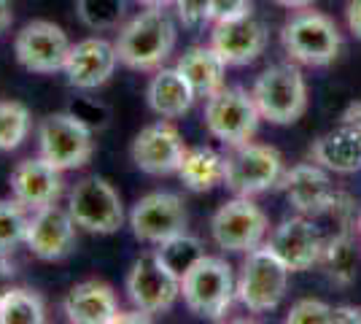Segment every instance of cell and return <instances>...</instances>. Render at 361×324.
<instances>
[{"label":"cell","instance_id":"6da1fadb","mask_svg":"<svg viewBox=\"0 0 361 324\" xmlns=\"http://www.w3.org/2000/svg\"><path fill=\"white\" fill-rule=\"evenodd\" d=\"M119 62L130 71H159L176 47V25L165 8L149 6L121 28L116 38Z\"/></svg>","mask_w":361,"mask_h":324},{"label":"cell","instance_id":"7a4b0ae2","mask_svg":"<svg viewBox=\"0 0 361 324\" xmlns=\"http://www.w3.org/2000/svg\"><path fill=\"white\" fill-rule=\"evenodd\" d=\"M180 297L186 308L202 319H221L232 300L238 297V284L232 268L221 257L202 254L180 278Z\"/></svg>","mask_w":361,"mask_h":324},{"label":"cell","instance_id":"3957f363","mask_svg":"<svg viewBox=\"0 0 361 324\" xmlns=\"http://www.w3.org/2000/svg\"><path fill=\"white\" fill-rule=\"evenodd\" d=\"M251 95L262 119L272 124H294L307 111V84L297 65H270Z\"/></svg>","mask_w":361,"mask_h":324},{"label":"cell","instance_id":"277c9868","mask_svg":"<svg viewBox=\"0 0 361 324\" xmlns=\"http://www.w3.org/2000/svg\"><path fill=\"white\" fill-rule=\"evenodd\" d=\"M288 270L267 246L245 251L238 278V300L251 313H267L281 306L288 287Z\"/></svg>","mask_w":361,"mask_h":324},{"label":"cell","instance_id":"5b68a950","mask_svg":"<svg viewBox=\"0 0 361 324\" xmlns=\"http://www.w3.org/2000/svg\"><path fill=\"white\" fill-rule=\"evenodd\" d=\"M38 149L60 170L84 168L94 155L92 127L75 111L49 114L38 127Z\"/></svg>","mask_w":361,"mask_h":324},{"label":"cell","instance_id":"8992f818","mask_svg":"<svg viewBox=\"0 0 361 324\" xmlns=\"http://www.w3.org/2000/svg\"><path fill=\"white\" fill-rule=\"evenodd\" d=\"M281 38H283V47L291 60L302 62V65H313V68L334 62L340 54V47H343L337 25L321 11L294 14L283 25Z\"/></svg>","mask_w":361,"mask_h":324},{"label":"cell","instance_id":"52a82bcc","mask_svg":"<svg viewBox=\"0 0 361 324\" xmlns=\"http://www.w3.org/2000/svg\"><path fill=\"white\" fill-rule=\"evenodd\" d=\"M259 108L251 92L243 87H221L219 92L205 97V127L216 140L224 146H240L256 136L259 127Z\"/></svg>","mask_w":361,"mask_h":324},{"label":"cell","instance_id":"ba28073f","mask_svg":"<svg viewBox=\"0 0 361 324\" xmlns=\"http://www.w3.org/2000/svg\"><path fill=\"white\" fill-rule=\"evenodd\" d=\"M283 157L275 146L264 143H240L232 146V155L226 157L224 184L235 195L254 198L259 192H267L281 184L283 179Z\"/></svg>","mask_w":361,"mask_h":324},{"label":"cell","instance_id":"9c48e42d","mask_svg":"<svg viewBox=\"0 0 361 324\" xmlns=\"http://www.w3.org/2000/svg\"><path fill=\"white\" fill-rule=\"evenodd\" d=\"M68 211L73 222L87 232L111 235L124 224L119 192L103 176H87L71 189Z\"/></svg>","mask_w":361,"mask_h":324},{"label":"cell","instance_id":"30bf717a","mask_svg":"<svg viewBox=\"0 0 361 324\" xmlns=\"http://www.w3.org/2000/svg\"><path fill=\"white\" fill-rule=\"evenodd\" d=\"M211 235L216 246L224 251H251L262 246L267 235V216L251 198L238 195L213 214Z\"/></svg>","mask_w":361,"mask_h":324},{"label":"cell","instance_id":"8fae6325","mask_svg":"<svg viewBox=\"0 0 361 324\" xmlns=\"http://www.w3.org/2000/svg\"><path fill=\"white\" fill-rule=\"evenodd\" d=\"M127 297L146 313H165L180 297V278L167 270L154 251H146L137 257L127 276Z\"/></svg>","mask_w":361,"mask_h":324},{"label":"cell","instance_id":"7c38bea8","mask_svg":"<svg viewBox=\"0 0 361 324\" xmlns=\"http://www.w3.org/2000/svg\"><path fill=\"white\" fill-rule=\"evenodd\" d=\"M14 54L19 65L30 73H54L65 68V60L71 54V41L60 25L35 19L16 32Z\"/></svg>","mask_w":361,"mask_h":324},{"label":"cell","instance_id":"4fadbf2b","mask_svg":"<svg viewBox=\"0 0 361 324\" xmlns=\"http://www.w3.org/2000/svg\"><path fill=\"white\" fill-rule=\"evenodd\" d=\"M186 203L173 192H151L133 205L130 227L143 244H165L180 232H186Z\"/></svg>","mask_w":361,"mask_h":324},{"label":"cell","instance_id":"5bb4252c","mask_svg":"<svg viewBox=\"0 0 361 324\" xmlns=\"http://www.w3.org/2000/svg\"><path fill=\"white\" fill-rule=\"evenodd\" d=\"M310 155L321 168L340 176L361 170V100H353L343 111L337 127H331L313 143Z\"/></svg>","mask_w":361,"mask_h":324},{"label":"cell","instance_id":"9a60e30c","mask_svg":"<svg viewBox=\"0 0 361 324\" xmlns=\"http://www.w3.org/2000/svg\"><path fill=\"white\" fill-rule=\"evenodd\" d=\"M272 254L286 265L291 273L310 270L313 265L321 263V251H324V232L310 216H291L286 222H281L272 230L270 241L264 244Z\"/></svg>","mask_w":361,"mask_h":324},{"label":"cell","instance_id":"2e32d148","mask_svg":"<svg viewBox=\"0 0 361 324\" xmlns=\"http://www.w3.org/2000/svg\"><path fill=\"white\" fill-rule=\"evenodd\" d=\"M130 157L149 176H173L186 157V143L170 122H154L135 136Z\"/></svg>","mask_w":361,"mask_h":324},{"label":"cell","instance_id":"e0dca14e","mask_svg":"<svg viewBox=\"0 0 361 324\" xmlns=\"http://www.w3.org/2000/svg\"><path fill=\"white\" fill-rule=\"evenodd\" d=\"M75 224L71 211H62L57 205H46L32 211L30 227L25 244L32 254L44 263H60L75 248Z\"/></svg>","mask_w":361,"mask_h":324},{"label":"cell","instance_id":"ac0fdd59","mask_svg":"<svg viewBox=\"0 0 361 324\" xmlns=\"http://www.w3.org/2000/svg\"><path fill=\"white\" fill-rule=\"evenodd\" d=\"M278 186L286 192L288 203L302 216H310V219H318L321 214H326L334 205V200H337V195H340L331 184L326 168H321L318 162L294 165L291 170L283 173Z\"/></svg>","mask_w":361,"mask_h":324},{"label":"cell","instance_id":"d6986e66","mask_svg":"<svg viewBox=\"0 0 361 324\" xmlns=\"http://www.w3.org/2000/svg\"><path fill=\"white\" fill-rule=\"evenodd\" d=\"M116 65H119V54L114 44H108L106 38H84L71 47L62 71L68 76V84L75 90H97L108 84Z\"/></svg>","mask_w":361,"mask_h":324},{"label":"cell","instance_id":"ffe728a7","mask_svg":"<svg viewBox=\"0 0 361 324\" xmlns=\"http://www.w3.org/2000/svg\"><path fill=\"white\" fill-rule=\"evenodd\" d=\"M11 195L27 211L54 205L57 198L62 195V170L44 157L22 160L11 170Z\"/></svg>","mask_w":361,"mask_h":324},{"label":"cell","instance_id":"44dd1931","mask_svg":"<svg viewBox=\"0 0 361 324\" xmlns=\"http://www.w3.org/2000/svg\"><path fill=\"white\" fill-rule=\"evenodd\" d=\"M211 47L221 54L226 65H248L267 47V28L251 14L216 22L211 32Z\"/></svg>","mask_w":361,"mask_h":324},{"label":"cell","instance_id":"7402d4cb","mask_svg":"<svg viewBox=\"0 0 361 324\" xmlns=\"http://www.w3.org/2000/svg\"><path fill=\"white\" fill-rule=\"evenodd\" d=\"M65 316L73 324H114L119 313V300L116 292L103 284V281H81L68 292L65 303Z\"/></svg>","mask_w":361,"mask_h":324},{"label":"cell","instance_id":"603a6c76","mask_svg":"<svg viewBox=\"0 0 361 324\" xmlns=\"http://www.w3.org/2000/svg\"><path fill=\"white\" fill-rule=\"evenodd\" d=\"M146 100L154 114H159L165 119H176L195 106L197 95L178 68H159L149 81Z\"/></svg>","mask_w":361,"mask_h":324},{"label":"cell","instance_id":"cb8c5ba5","mask_svg":"<svg viewBox=\"0 0 361 324\" xmlns=\"http://www.w3.org/2000/svg\"><path fill=\"white\" fill-rule=\"evenodd\" d=\"M178 68L197 97H211L224 87L226 62L213 47H192L180 54Z\"/></svg>","mask_w":361,"mask_h":324},{"label":"cell","instance_id":"d4e9b609","mask_svg":"<svg viewBox=\"0 0 361 324\" xmlns=\"http://www.w3.org/2000/svg\"><path fill=\"white\" fill-rule=\"evenodd\" d=\"M226 157L219 155L211 146L186 149V157L178 168L180 184L192 192H211L213 186L224 184Z\"/></svg>","mask_w":361,"mask_h":324},{"label":"cell","instance_id":"484cf974","mask_svg":"<svg viewBox=\"0 0 361 324\" xmlns=\"http://www.w3.org/2000/svg\"><path fill=\"white\" fill-rule=\"evenodd\" d=\"M321 265L326 270L331 284L337 287H350L356 281L359 270V251L353 241V230L334 232L324 238V251H321Z\"/></svg>","mask_w":361,"mask_h":324},{"label":"cell","instance_id":"4316f807","mask_svg":"<svg viewBox=\"0 0 361 324\" xmlns=\"http://www.w3.org/2000/svg\"><path fill=\"white\" fill-rule=\"evenodd\" d=\"M46 303L44 297L25 287H14L0 300V324H44Z\"/></svg>","mask_w":361,"mask_h":324},{"label":"cell","instance_id":"83f0119b","mask_svg":"<svg viewBox=\"0 0 361 324\" xmlns=\"http://www.w3.org/2000/svg\"><path fill=\"white\" fill-rule=\"evenodd\" d=\"M154 254L162 260L167 270H173L178 278H183V273L192 268V265L205 254V248L200 244V238L195 235H186V232H180L176 238H170L165 244H159V246L154 248Z\"/></svg>","mask_w":361,"mask_h":324},{"label":"cell","instance_id":"f1b7e54d","mask_svg":"<svg viewBox=\"0 0 361 324\" xmlns=\"http://www.w3.org/2000/svg\"><path fill=\"white\" fill-rule=\"evenodd\" d=\"M30 136V111L16 100H0V152H14Z\"/></svg>","mask_w":361,"mask_h":324},{"label":"cell","instance_id":"f546056e","mask_svg":"<svg viewBox=\"0 0 361 324\" xmlns=\"http://www.w3.org/2000/svg\"><path fill=\"white\" fill-rule=\"evenodd\" d=\"M75 14L94 32L114 30L127 14V0H75Z\"/></svg>","mask_w":361,"mask_h":324},{"label":"cell","instance_id":"4dcf8cb0","mask_svg":"<svg viewBox=\"0 0 361 324\" xmlns=\"http://www.w3.org/2000/svg\"><path fill=\"white\" fill-rule=\"evenodd\" d=\"M27 227H30V216L22 203L16 198L0 200V254L8 257L19 244H25Z\"/></svg>","mask_w":361,"mask_h":324},{"label":"cell","instance_id":"1f68e13d","mask_svg":"<svg viewBox=\"0 0 361 324\" xmlns=\"http://www.w3.org/2000/svg\"><path fill=\"white\" fill-rule=\"evenodd\" d=\"M288 324H334V308L321 300H300L286 316Z\"/></svg>","mask_w":361,"mask_h":324},{"label":"cell","instance_id":"d6a6232c","mask_svg":"<svg viewBox=\"0 0 361 324\" xmlns=\"http://www.w3.org/2000/svg\"><path fill=\"white\" fill-rule=\"evenodd\" d=\"M178 16L186 28H202L205 22H211V0H176Z\"/></svg>","mask_w":361,"mask_h":324},{"label":"cell","instance_id":"836d02e7","mask_svg":"<svg viewBox=\"0 0 361 324\" xmlns=\"http://www.w3.org/2000/svg\"><path fill=\"white\" fill-rule=\"evenodd\" d=\"M254 0H211V22H226L251 14Z\"/></svg>","mask_w":361,"mask_h":324},{"label":"cell","instance_id":"e575fe53","mask_svg":"<svg viewBox=\"0 0 361 324\" xmlns=\"http://www.w3.org/2000/svg\"><path fill=\"white\" fill-rule=\"evenodd\" d=\"M14 276H16L14 265L6 260V254H0V300L14 289Z\"/></svg>","mask_w":361,"mask_h":324},{"label":"cell","instance_id":"d590c367","mask_svg":"<svg viewBox=\"0 0 361 324\" xmlns=\"http://www.w3.org/2000/svg\"><path fill=\"white\" fill-rule=\"evenodd\" d=\"M345 19H348V28H350V32H353V35L361 41V0H350V3H348Z\"/></svg>","mask_w":361,"mask_h":324},{"label":"cell","instance_id":"8d00e7d4","mask_svg":"<svg viewBox=\"0 0 361 324\" xmlns=\"http://www.w3.org/2000/svg\"><path fill=\"white\" fill-rule=\"evenodd\" d=\"M14 22V8H11V0H0V35L11 28Z\"/></svg>","mask_w":361,"mask_h":324},{"label":"cell","instance_id":"74e56055","mask_svg":"<svg viewBox=\"0 0 361 324\" xmlns=\"http://www.w3.org/2000/svg\"><path fill=\"white\" fill-rule=\"evenodd\" d=\"M272 3H278L283 8H310L316 0H272Z\"/></svg>","mask_w":361,"mask_h":324},{"label":"cell","instance_id":"f35d334b","mask_svg":"<svg viewBox=\"0 0 361 324\" xmlns=\"http://www.w3.org/2000/svg\"><path fill=\"white\" fill-rule=\"evenodd\" d=\"M140 3H146V6H159V8H165L167 3H176V0H140Z\"/></svg>","mask_w":361,"mask_h":324},{"label":"cell","instance_id":"ab89813d","mask_svg":"<svg viewBox=\"0 0 361 324\" xmlns=\"http://www.w3.org/2000/svg\"><path fill=\"white\" fill-rule=\"evenodd\" d=\"M356 227H359V235H361V214H359V222H356Z\"/></svg>","mask_w":361,"mask_h":324}]
</instances>
